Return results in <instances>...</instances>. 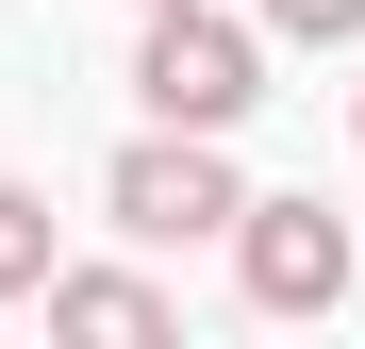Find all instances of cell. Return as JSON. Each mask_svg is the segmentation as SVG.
Wrapping results in <instances>:
<instances>
[{
  "label": "cell",
  "instance_id": "obj_1",
  "mask_svg": "<svg viewBox=\"0 0 365 349\" xmlns=\"http://www.w3.org/2000/svg\"><path fill=\"white\" fill-rule=\"evenodd\" d=\"M133 100H150V116H182V133H232V116L266 100V34H232L216 0H150Z\"/></svg>",
  "mask_w": 365,
  "mask_h": 349
},
{
  "label": "cell",
  "instance_id": "obj_2",
  "mask_svg": "<svg viewBox=\"0 0 365 349\" xmlns=\"http://www.w3.org/2000/svg\"><path fill=\"white\" fill-rule=\"evenodd\" d=\"M116 233H133V250H200V233H232V216H250V183H232V166H216V133H182V116H150V133L133 150H116Z\"/></svg>",
  "mask_w": 365,
  "mask_h": 349
},
{
  "label": "cell",
  "instance_id": "obj_3",
  "mask_svg": "<svg viewBox=\"0 0 365 349\" xmlns=\"http://www.w3.org/2000/svg\"><path fill=\"white\" fill-rule=\"evenodd\" d=\"M232 266H250L266 316H332V300H349V216H316V200H250V216H232Z\"/></svg>",
  "mask_w": 365,
  "mask_h": 349
},
{
  "label": "cell",
  "instance_id": "obj_4",
  "mask_svg": "<svg viewBox=\"0 0 365 349\" xmlns=\"http://www.w3.org/2000/svg\"><path fill=\"white\" fill-rule=\"evenodd\" d=\"M50 333H83V349H166L182 316H166V283H133V266H50Z\"/></svg>",
  "mask_w": 365,
  "mask_h": 349
},
{
  "label": "cell",
  "instance_id": "obj_5",
  "mask_svg": "<svg viewBox=\"0 0 365 349\" xmlns=\"http://www.w3.org/2000/svg\"><path fill=\"white\" fill-rule=\"evenodd\" d=\"M0 300H50V200L0 183Z\"/></svg>",
  "mask_w": 365,
  "mask_h": 349
},
{
  "label": "cell",
  "instance_id": "obj_6",
  "mask_svg": "<svg viewBox=\"0 0 365 349\" xmlns=\"http://www.w3.org/2000/svg\"><path fill=\"white\" fill-rule=\"evenodd\" d=\"M266 34H299V50H349V34H365V0H266Z\"/></svg>",
  "mask_w": 365,
  "mask_h": 349
}]
</instances>
